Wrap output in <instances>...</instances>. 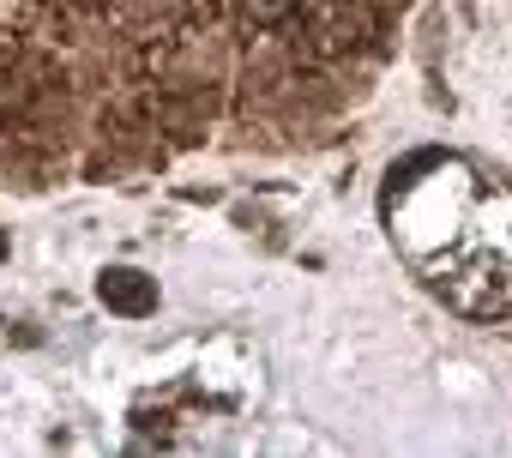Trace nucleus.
I'll use <instances>...</instances> for the list:
<instances>
[{
	"instance_id": "1",
	"label": "nucleus",
	"mask_w": 512,
	"mask_h": 458,
	"mask_svg": "<svg viewBox=\"0 0 512 458\" xmlns=\"http://www.w3.org/2000/svg\"><path fill=\"white\" fill-rule=\"evenodd\" d=\"M103 302L115 308H151V284H139V272H103Z\"/></svg>"
}]
</instances>
